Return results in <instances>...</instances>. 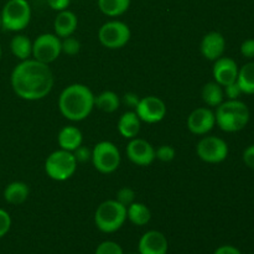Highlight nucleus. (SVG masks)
I'll list each match as a JSON object with an SVG mask.
<instances>
[{
    "label": "nucleus",
    "instance_id": "nucleus-20",
    "mask_svg": "<svg viewBox=\"0 0 254 254\" xmlns=\"http://www.w3.org/2000/svg\"><path fill=\"white\" fill-rule=\"evenodd\" d=\"M30 189L22 181H12L4 189V200L10 205H21L29 198Z\"/></svg>",
    "mask_w": 254,
    "mask_h": 254
},
{
    "label": "nucleus",
    "instance_id": "nucleus-18",
    "mask_svg": "<svg viewBox=\"0 0 254 254\" xmlns=\"http://www.w3.org/2000/svg\"><path fill=\"white\" fill-rule=\"evenodd\" d=\"M57 143H59L60 149L73 153L83 143V135L77 127L66 126L57 134Z\"/></svg>",
    "mask_w": 254,
    "mask_h": 254
},
{
    "label": "nucleus",
    "instance_id": "nucleus-26",
    "mask_svg": "<svg viewBox=\"0 0 254 254\" xmlns=\"http://www.w3.org/2000/svg\"><path fill=\"white\" fill-rule=\"evenodd\" d=\"M237 83L245 94H254V61L248 62L238 71Z\"/></svg>",
    "mask_w": 254,
    "mask_h": 254
},
{
    "label": "nucleus",
    "instance_id": "nucleus-6",
    "mask_svg": "<svg viewBox=\"0 0 254 254\" xmlns=\"http://www.w3.org/2000/svg\"><path fill=\"white\" fill-rule=\"evenodd\" d=\"M77 161L71 151L59 149L47 156L45 161V173L55 181H66L74 175Z\"/></svg>",
    "mask_w": 254,
    "mask_h": 254
},
{
    "label": "nucleus",
    "instance_id": "nucleus-1",
    "mask_svg": "<svg viewBox=\"0 0 254 254\" xmlns=\"http://www.w3.org/2000/svg\"><path fill=\"white\" fill-rule=\"evenodd\" d=\"M14 93L25 101H40L54 88L55 78L49 64L27 59L14 67L10 76Z\"/></svg>",
    "mask_w": 254,
    "mask_h": 254
},
{
    "label": "nucleus",
    "instance_id": "nucleus-35",
    "mask_svg": "<svg viewBox=\"0 0 254 254\" xmlns=\"http://www.w3.org/2000/svg\"><path fill=\"white\" fill-rule=\"evenodd\" d=\"M241 54L246 59H254V39H248L241 45Z\"/></svg>",
    "mask_w": 254,
    "mask_h": 254
},
{
    "label": "nucleus",
    "instance_id": "nucleus-13",
    "mask_svg": "<svg viewBox=\"0 0 254 254\" xmlns=\"http://www.w3.org/2000/svg\"><path fill=\"white\" fill-rule=\"evenodd\" d=\"M186 126L193 135H206L216 126L215 112L207 107H200V108L193 109L189 114Z\"/></svg>",
    "mask_w": 254,
    "mask_h": 254
},
{
    "label": "nucleus",
    "instance_id": "nucleus-32",
    "mask_svg": "<svg viewBox=\"0 0 254 254\" xmlns=\"http://www.w3.org/2000/svg\"><path fill=\"white\" fill-rule=\"evenodd\" d=\"M10 228H11V217H10L9 212L0 208V238L7 235Z\"/></svg>",
    "mask_w": 254,
    "mask_h": 254
},
{
    "label": "nucleus",
    "instance_id": "nucleus-24",
    "mask_svg": "<svg viewBox=\"0 0 254 254\" xmlns=\"http://www.w3.org/2000/svg\"><path fill=\"white\" fill-rule=\"evenodd\" d=\"M201 97L202 101L207 104L208 107H218L223 101H225V92L223 87L220 86L217 82H208L202 87L201 91Z\"/></svg>",
    "mask_w": 254,
    "mask_h": 254
},
{
    "label": "nucleus",
    "instance_id": "nucleus-10",
    "mask_svg": "<svg viewBox=\"0 0 254 254\" xmlns=\"http://www.w3.org/2000/svg\"><path fill=\"white\" fill-rule=\"evenodd\" d=\"M196 154L205 163L220 164L227 159L228 145L218 136H203L196 145Z\"/></svg>",
    "mask_w": 254,
    "mask_h": 254
},
{
    "label": "nucleus",
    "instance_id": "nucleus-38",
    "mask_svg": "<svg viewBox=\"0 0 254 254\" xmlns=\"http://www.w3.org/2000/svg\"><path fill=\"white\" fill-rule=\"evenodd\" d=\"M213 254H242L238 248L233 247V246H221L215 251Z\"/></svg>",
    "mask_w": 254,
    "mask_h": 254
},
{
    "label": "nucleus",
    "instance_id": "nucleus-28",
    "mask_svg": "<svg viewBox=\"0 0 254 254\" xmlns=\"http://www.w3.org/2000/svg\"><path fill=\"white\" fill-rule=\"evenodd\" d=\"M176 150L171 145H160L155 149V159H158L161 163H170L175 159Z\"/></svg>",
    "mask_w": 254,
    "mask_h": 254
},
{
    "label": "nucleus",
    "instance_id": "nucleus-40",
    "mask_svg": "<svg viewBox=\"0 0 254 254\" xmlns=\"http://www.w3.org/2000/svg\"><path fill=\"white\" fill-rule=\"evenodd\" d=\"M0 29H1V12H0Z\"/></svg>",
    "mask_w": 254,
    "mask_h": 254
},
{
    "label": "nucleus",
    "instance_id": "nucleus-30",
    "mask_svg": "<svg viewBox=\"0 0 254 254\" xmlns=\"http://www.w3.org/2000/svg\"><path fill=\"white\" fill-rule=\"evenodd\" d=\"M94 254H124L121 246L113 241H104L97 247Z\"/></svg>",
    "mask_w": 254,
    "mask_h": 254
},
{
    "label": "nucleus",
    "instance_id": "nucleus-21",
    "mask_svg": "<svg viewBox=\"0 0 254 254\" xmlns=\"http://www.w3.org/2000/svg\"><path fill=\"white\" fill-rule=\"evenodd\" d=\"M127 218L133 223L134 226L143 227L150 222L151 212L145 203L136 202L134 201L131 205L127 207Z\"/></svg>",
    "mask_w": 254,
    "mask_h": 254
},
{
    "label": "nucleus",
    "instance_id": "nucleus-16",
    "mask_svg": "<svg viewBox=\"0 0 254 254\" xmlns=\"http://www.w3.org/2000/svg\"><path fill=\"white\" fill-rule=\"evenodd\" d=\"M226 50V40L218 31H211L202 37L200 44L201 55L208 61L218 60L223 56Z\"/></svg>",
    "mask_w": 254,
    "mask_h": 254
},
{
    "label": "nucleus",
    "instance_id": "nucleus-9",
    "mask_svg": "<svg viewBox=\"0 0 254 254\" xmlns=\"http://www.w3.org/2000/svg\"><path fill=\"white\" fill-rule=\"evenodd\" d=\"M61 54V39L55 34H41L32 42V59L42 64H52Z\"/></svg>",
    "mask_w": 254,
    "mask_h": 254
},
{
    "label": "nucleus",
    "instance_id": "nucleus-11",
    "mask_svg": "<svg viewBox=\"0 0 254 254\" xmlns=\"http://www.w3.org/2000/svg\"><path fill=\"white\" fill-rule=\"evenodd\" d=\"M141 122L148 124H155L166 117V104L160 97L146 96L140 98L139 104L134 109Z\"/></svg>",
    "mask_w": 254,
    "mask_h": 254
},
{
    "label": "nucleus",
    "instance_id": "nucleus-31",
    "mask_svg": "<svg viewBox=\"0 0 254 254\" xmlns=\"http://www.w3.org/2000/svg\"><path fill=\"white\" fill-rule=\"evenodd\" d=\"M72 154H73L77 163H87V161H89L92 159V149L83 145V144L81 146H78Z\"/></svg>",
    "mask_w": 254,
    "mask_h": 254
},
{
    "label": "nucleus",
    "instance_id": "nucleus-19",
    "mask_svg": "<svg viewBox=\"0 0 254 254\" xmlns=\"http://www.w3.org/2000/svg\"><path fill=\"white\" fill-rule=\"evenodd\" d=\"M141 121L139 117L136 116L135 111H128L126 113L122 114L118 119V124H117V129H118L119 134L126 139H133L136 138L140 131Z\"/></svg>",
    "mask_w": 254,
    "mask_h": 254
},
{
    "label": "nucleus",
    "instance_id": "nucleus-25",
    "mask_svg": "<svg viewBox=\"0 0 254 254\" xmlns=\"http://www.w3.org/2000/svg\"><path fill=\"white\" fill-rule=\"evenodd\" d=\"M130 2L131 0H98V7L106 16L118 17L128 11Z\"/></svg>",
    "mask_w": 254,
    "mask_h": 254
},
{
    "label": "nucleus",
    "instance_id": "nucleus-33",
    "mask_svg": "<svg viewBox=\"0 0 254 254\" xmlns=\"http://www.w3.org/2000/svg\"><path fill=\"white\" fill-rule=\"evenodd\" d=\"M223 92H225L226 98L230 99V101H233V99H238V98H240L241 94H242V91H241V88H240V86H238L237 81L223 87Z\"/></svg>",
    "mask_w": 254,
    "mask_h": 254
},
{
    "label": "nucleus",
    "instance_id": "nucleus-5",
    "mask_svg": "<svg viewBox=\"0 0 254 254\" xmlns=\"http://www.w3.org/2000/svg\"><path fill=\"white\" fill-rule=\"evenodd\" d=\"M1 29L22 31L31 21V6L27 0H7L1 9Z\"/></svg>",
    "mask_w": 254,
    "mask_h": 254
},
{
    "label": "nucleus",
    "instance_id": "nucleus-7",
    "mask_svg": "<svg viewBox=\"0 0 254 254\" xmlns=\"http://www.w3.org/2000/svg\"><path fill=\"white\" fill-rule=\"evenodd\" d=\"M91 161L98 173L104 175L113 174L121 165V151L112 141H99L92 149Z\"/></svg>",
    "mask_w": 254,
    "mask_h": 254
},
{
    "label": "nucleus",
    "instance_id": "nucleus-8",
    "mask_svg": "<svg viewBox=\"0 0 254 254\" xmlns=\"http://www.w3.org/2000/svg\"><path fill=\"white\" fill-rule=\"evenodd\" d=\"M131 37V31L128 25L119 20L107 21L99 27L98 40L102 46L109 50L123 49Z\"/></svg>",
    "mask_w": 254,
    "mask_h": 254
},
{
    "label": "nucleus",
    "instance_id": "nucleus-2",
    "mask_svg": "<svg viewBox=\"0 0 254 254\" xmlns=\"http://www.w3.org/2000/svg\"><path fill=\"white\" fill-rule=\"evenodd\" d=\"M94 97L93 92L86 84H69L60 93V113L71 122L84 121L93 111Z\"/></svg>",
    "mask_w": 254,
    "mask_h": 254
},
{
    "label": "nucleus",
    "instance_id": "nucleus-36",
    "mask_svg": "<svg viewBox=\"0 0 254 254\" xmlns=\"http://www.w3.org/2000/svg\"><path fill=\"white\" fill-rule=\"evenodd\" d=\"M69 2H71V0H47L49 6L57 12L68 9Z\"/></svg>",
    "mask_w": 254,
    "mask_h": 254
},
{
    "label": "nucleus",
    "instance_id": "nucleus-22",
    "mask_svg": "<svg viewBox=\"0 0 254 254\" xmlns=\"http://www.w3.org/2000/svg\"><path fill=\"white\" fill-rule=\"evenodd\" d=\"M10 51L20 61L31 59L32 42L26 35H15L10 41Z\"/></svg>",
    "mask_w": 254,
    "mask_h": 254
},
{
    "label": "nucleus",
    "instance_id": "nucleus-4",
    "mask_svg": "<svg viewBox=\"0 0 254 254\" xmlns=\"http://www.w3.org/2000/svg\"><path fill=\"white\" fill-rule=\"evenodd\" d=\"M127 221V207L117 200L103 201L94 213V223L103 233H114Z\"/></svg>",
    "mask_w": 254,
    "mask_h": 254
},
{
    "label": "nucleus",
    "instance_id": "nucleus-23",
    "mask_svg": "<svg viewBox=\"0 0 254 254\" xmlns=\"http://www.w3.org/2000/svg\"><path fill=\"white\" fill-rule=\"evenodd\" d=\"M121 97L113 91H103L94 97V107L104 113H114L121 107Z\"/></svg>",
    "mask_w": 254,
    "mask_h": 254
},
{
    "label": "nucleus",
    "instance_id": "nucleus-37",
    "mask_svg": "<svg viewBox=\"0 0 254 254\" xmlns=\"http://www.w3.org/2000/svg\"><path fill=\"white\" fill-rule=\"evenodd\" d=\"M243 163L248 166V168L254 169V144L246 148L243 151Z\"/></svg>",
    "mask_w": 254,
    "mask_h": 254
},
{
    "label": "nucleus",
    "instance_id": "nucleus-15",
    "mask_svg": "<svg viewBox=\"0 0 254 254\" xmlns=\"http://www.w3.org/2000/svg\"><path fill=\"white\" fill-rule=\"evenodd\" d=\"M238 71H240V68H238L237 62L235 60L222 56L216 60L215 64H213L212 74L215 82H217L220 86L225 87L237 81Z\"/></svg>",
    "mask_w": 254,
    "mask_h": 254
},
{
    "label": "nucleus",
    "instance_id": "nucleus-29",
    "mask_svg": "<svg viewBox=\"0 0 254 254\" xmlns=\"http://www.w3.org/2000/svg\"><path fill=\"white\" fill-rule=\"evenodd\" d=\"M116 200L118 201L119 203H122L123 206L128 207L129 205L135 201V191L131 188H128V186H124V188L119 189L118 192H117Z\"/></svg>",
    "mask_w": 254,
    "mask_h": 254
},
{
    "label": "nucleus",
    "instance_id": "nucleus-17",
    "mask_svg": "<svg viewBox=\"0 0 254 254\" xmlns=\"http://www.w3.org/2000/svg\"><path fill=\"white\" fill-rule=\"evenodd\" d=\"M77 26H78V19H77V15L71 10L66 9L64 11H60L55 17V35L60 39L72 36L77 30Z\"/></svg>",
    "mask_w": 254,
    "mask_h": 254
},
{
    "label": "nucleus",
    "instance_id": "nucleus-27",
    "mask_svg": "<svg viewBox=\"0 0 254 254\" xmlns=\"http://www.w3.org/2000/svg\"><path fill=\"white\" fill-rule=\"evenodd\" d=\"M61 49L62 54L68 55V56H74L81 50V44H79V41L76 37L68 36L64 37V39H61Z\"/></svg>",
    "mask_w": 254,
    "mask_h": 254
},
{
    "label": "nucleus",
    "instance_id": "nucleus-12",
    "mask_svg": "<svg viewBox=\"0 0 254 254\" xmlns=\"http://www.w3.org/2000/svg\"><path fill=\"white\" fill-rule=\"evenodd\" d=\"M127 158L136 166H149L155 160V148L148 140L133 138L127 145Z\"/></svg>",
    "mask_w": 254,
    "mask_h": 254
},
{
    "label": "nucleus",
    "instance_id": "nucleus-39",
    "mask_svg": "<svg viewBox=\"0 0 254 254\" xmlns=\"http://www.w3.org/2000/svg\"><path fill=\"white\" fill-rule=\"evenodd\" d=\"M1 54H2V51H1V45H0V60H1Z\"/></svg>",
    "mask_w": 254,
    "mask_h": 254
},
{
    "label": "nucleus",
    "instance_id": "nucleus-14",
    "mask_svg": "<svg viewBox=\"0 0 254 254\" xmlns=\"http://www.w3.org/2000/svg\"><path fill=\"white\" fill-rule=\"evenodd\" d=\"M168 250L169 242L160 231H148L139 240V254H168Z\"/></svg>",
    "mask_w": 254,
    "mask_h": 254
},
{
    "label": "nucleus",
    "instance_id": "nucleus-3",
    "mask_svg": "<svg viewBox=\"0 0 254 254\" xmlns=\"http://www.w3.org/2000/svg\"><path fill=\"white\" fill-rule=\"evenodd\" d=\"M216 124L226 133H236L247 127L251 119V112L247 104L240 99L223 101L215 112Z\"/></svg>",
    "mask_w": 254,
    "mask_h": 254
},
{
    "label": "nucleus",
    "instance_id": "nucleus-34",
    "mask_svg": "<svg viewBox=\"0 0 254 254\" xmlns=\"http://www.w3.org/2000/svg\"><path fill=\"white\" fill-rule=\"evenodd\" d=\"M139 101H140V98H139L138 94L133 93V92H129V93H126L123 97L121 98V102L122 104H124L126 107H128L130 111H134V109L136 108V106L139 104Z\"/></svg>",
    "mask_w": 254,
    "mask_h": 254
}]
</instances>
